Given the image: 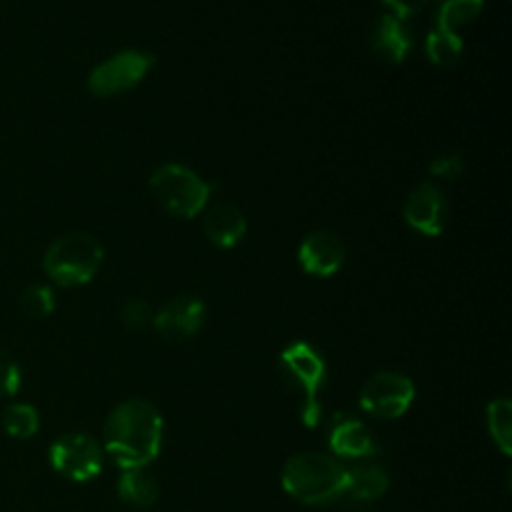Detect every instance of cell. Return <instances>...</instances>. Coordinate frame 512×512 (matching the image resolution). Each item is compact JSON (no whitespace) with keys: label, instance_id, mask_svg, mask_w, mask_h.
<instances>
[{"label":"cell","instance_id":"1","mask_svg":"<svg viewBox=\"0 0 512 512\" xmlns=\"http://www.w3.org/2000/svg\"><path fill=\"white\" fill-rule=\"evenodd\" d=\"M103 438L120 468H145L160 453L163 418L148 400H125L105 420Z\"/></svg>","mask_w":512,"mask_h":512},{"label":"cell","instance_id":"2","mask_svg":"<svg viewBox=\"0 0 512 512\" xmlns=\"http://www.w3.org/2000/svg\"><path fill=\"white\" fill-rule=\"evenodd\" d=\"M283 488L305 505H328L348 490V468L320 453H300L285 463Z\"/></svg>","mask_w":512,"mask_h":512},{"label":"cell","instance_id":"3","mask_svg":"<svg viewBox=\"0 0 512 512\" xmlns=\"http://www.w3.org/2000/svg\"><path fill=\"white\" fill-rule=\"evenodd\" d=\"M280 373L290 393L298 398V413L308 428L320 423V385L325 380V363L308 343H293L280 355Z\"/></svg>","mask_w":512,"mask_h":512},{"label":"cell","instance_id":"4","mask_svg":"<svg viewBox=\"0 0 512 512\" xmlns=\"http://www.w3.org/2000/svg\"><path fill=\"white\" fill-rule=\"evenodd\" d=\"M103 263V248L90 233H68L55 240L45 253V273L63 288L85 285Z\"/></svg>","mask_w":512,"mask_h":512},{"label":"cell","instance_id":"5","mask_svg":"<svg viewBox=\"0 0 512 512\" xmlns=\"http://www.w3.org/2000/svg\"><path fill=\"white\" fill-rule=\"evenodd\" d=\"M150 190L168 213L178 218H193L208 208L210 185L183 165H163L150 178Z\"/></svg>","mask_w":512,"mask_h":512},{"label":"cell","instance_id":"6","mask_svg":"<svg viewBox=\"0 0 512 512\" xmlns=\"http://www.w3.org/2000/svg\"><path fill=\"white\" fill-rule=\"evenodd\" d=\"M50 463L63 478L73 483H88L103 470V450L90 435H60L50 448Z\"/></svg>","mask_w":512,"mask_h":512},{"label":"cell","instance_id":"7","mask_svg":"<svg viewBox=\"0 0 512 512\" xmlns=\"http://www.w3.org/2000/svg\"><path fill=\"white\" fill-rule=\"evenodd\" d=\"M155 58L150 53H140V50H123V53L113 55L105 63L90 73L88 85L95 95H115L125 93V90L135 88L140 80L145 78L150 68H153Z\"/></svg>","mask_w":512,"mask_h":512},{"label":"cell","instance_id":"8","mask_svg":"<svg viewBox=\"0 0 512 512\" xmlns=\"http://www.w3.org/2000/svg\"><path fill=\"white\" fill-rule=\"evenodd\" d=\"M415 398V385L400 373H378L365 380L360 405L378 418H400Z\"/></svg>","mask_w":512,"mask_h":512},{"label":"cell","instance_id":"9","mask_svg":"<svg viewBox=\"0 0 512 512\" xmlns=\"http://www.w3.org/2000/svg\"><path fill=\"white\" fill-rule=\"evenodd\" d=\"M403 215L410 228L420 230L423 235H440L448 220V200L435 183H420L418 188L410 190Z\"/></svg>","mask_w":512,"mask_h":512},{"label":"cell","instance_id":"10","mask_svg":"<svg viewBox=\"0 0 512 512\" xmlns=\"http://www.w3.org/2000/svg\"><path fill=\"white\" fill-rule=\"evenodd\" d=\"M205 323V305L198 298L180 295L165 303L158 313L153 315V328L163 335L165 340H188L203 328Z\"/></svg>","mask_w":512,"mask_h":512},{"label":"cell","instance_id":"11","mask_svg":"<svg viewBox=\"0 0 512 512\" xmlns=\"http://www.w3.org/2000/svg\"><path fill=\"white\" fill-rule=\"evenodd\" d=\"M298 260L305 273L328 278V275L338 273L340 265H343L345 245L330 230H315V233L305 235L303 243H300Z\"/></svg>","mask_w":512,"mask_h":512},{"label":"cell","instance_id":"12","mask_svg":"<svg viewBox=\"0 0 512 512\" xmlns=\"http://www.w3.org/2000/svg\"><path fill=\"white\" fill-rule=\"evenodd\" d=\"M330 450L340 458H373L378 453L373 435L360 420L348 413H335L328 435Z\"/></svg>","mask_w":512,"mask_h":512},{"label":"cell","instance_id":"13","mask_svg":"<svg viewBox=\"0 0 512 512\" xmlns=\"http://www.w3.org/2000/svg\"><path fill=\"white\" fill-rule=\"evenodd\" d=\"M203 228L210 243L218 245V248H233L243 240L248 223H245V215L240 213L238 205L218 200L205 210Z\"/></svg>","mask_w":512,"mask_h":512},{"label":"cell","instance_id":"14","mask_svg":"<svg viewBox=\"0 0 512 512\" xmlns=\"http://www.w3.org/2000/svg\"><path fill=\"white\" fill-rule=\"evenodd\" d=\"M370 45L388 63H403L408 58L410 48H413V38H410L403 20L395 18L393 13H383L378 18V23H375Z\"/></svg>","mask_w":512,"mask_h":512},{"label":"cell","instance_id":"15","mask_svg":"<svg viewBox=\"0 0 512 512\" xmlns=\"http://www.w3.org/2000/svg\"><path fill=\"white\" fill-rule=\"evenodd\" d=\"M118 495L123 503L145 510L158 500V483H155L153 475L145 473V468L123 470L118 480Z\"/></svg>","mask_w":512,"mask_h":512},{"label":"cell","instance_id":"16","mask_svg":"<svg viewBox=\"0 0 512 512\" xmlns=\"http://www.w3.org/2000/svg\"><path fill=\"white\" fill-rule=\"evenodd\" d=\"M390 478L380 465H358V468L348 470V490L345 495H353L355 500H378L383 498L388 490Z\"/></svg>","mask_w":512,"mask_h":512},{"label":"cell","instance_id":"17","mask_svg":"<svg viewBox=\"0 0 512 512\" xmlns=\"http://www.w3.org/2000/svg\"><path fill=\"white\" fill-rule=\"evenodd\" d=\"M485 0H438L435 3V23L440 30L458 33L460 25L470 23L483 13Z\"/></svg>","mask_w":512,"mask_h":512},{"label":"cell","instance_id":"18","mask_svg":"<svg viewBox=\"0 0 512 512\" xmlns=\"http://www.w3.org/2000/svg\"><path fill=\"white\" fill-rule=\"evenodd\" d=\"M425 50H428V58L433 60L440 68H448V65L458 63V58L463 55V40L453 30H430L428 40H425Z\"/></svg>","mask_w":512,"mask_h":512},{"label":"cell","instance_id":"19","mask_svg":"<svg viewBox=\"0 0 512 512\" xmlns=\"http://www.w3.org/2000/svg\"><path fill=\"white\" fill-rule=\"evenodd\" d=\"M488 428L503 455L512 453V405L508 398H498L488 405Z\"/></svg>","mask_w":512,"mask_h":512},{"label":"cell","instance_id":"20","mask_svg":"<svg viewBox=\"0 0 512 512\" xmlns=\"http://www.w3.org/2000/svg\"><path fill=\"white\" fill-rule=\"evenodd\" d=\"M38 410L33 405H25V403H15L8 405L3 413V428L10 438H18V440H28L38 433Z\"/></svg>","mask_w":512,"mask_h":512},{"label":"cell","instance_id":"21","mask_svg":"<svg viewBox=\"0 0 512 512\" xmlns=\"http://www.w3.org/2000/svg\"><path fill=\"white\" fill-rule=\"evenodd\" d=\"M20 310L28 318H45V315H50L55 310L53 293L45 285H33V288L23 290V295H20Z\"/></svg>","mask_w":512,"mask_h":512},{"label":"cell","instance_id":"22","mask_svg":"<svg viewBox=\"0 0 512 512\" xmlns=\"http://www.w3.org/2000/svg\"><path fill=\"white\" fill-rule=\"evenodd\" d=\"M120 320H123L125 328L143 330L145 325L153 323V310H150L148 300L133 298L123 305V310H120Z\"/></svg>","mask_w":512,"mask_h":512},{"label":"cell","instance_id":"23","mask_svg":"<svg viewBox=\"0 0 512 512\" xmlns=\"http://www.w3.org/2000/svg\"><path fill=\"white\" fill-rule=\"evenodd\" d=\"M20 388V370L8 353L0 350V395H15Z\"/></svg>","mask_w":512,"mask_h":512},{"label":"cell","instance_id":"24","mask_svg":"<svg viewBox=\"0 0 512 512\" xmlns=\"http://www.w3.org/2000/svg\"><path fill=\"white\" fill-rule=\"evenodd\" d=\"M430 173L445 180H458L465 173V163L460 155H440L438 160L430 163Z\"/></svg>","mask_w":512,"mask_h":512},{"label":"cell","instance_id":"25","mask_svg":"<svg viewBox=\"0 0 512 512\" xmlns=\"http://www.w3.org/2000/svg\"><path fill=\"white\" fill-rule=\"evenodd\" d=\"M383 3L393 10L395 18L405 20V18H413V15H418L420 10L425 8V3H428V0H383Z\"/></svg>","mask_w":512,"mask_h":512}]
</instances>
